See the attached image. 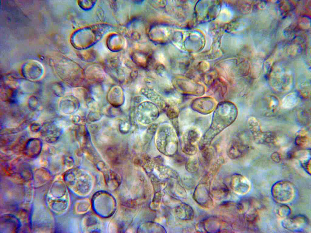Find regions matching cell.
Listing matches in <instances>:
<instances>
[{
  "label": "cell",
  "instance_id": "5b68a950",
  "mask_svg": "<svg viewBox=\"0 0 311 233\" xmlns=\"http://www.w3.org/2000/svg\"><path fill=\"white\" fill-rule=\"evenodd\" d=\"M210 176L206 174L196 187L194 193V198L200 205L206 208L211 206L212 200L210 196L209 185Z\"/></svg>",
  "mask_w": 311,
  "mask_h": 233
},
{
  "label": "cell",
  "instance_id": "e0dca14e",
  "mask_svg": "<svg viewBox=\"0 0 311 233\" xmlns=\"http://www.w3.org/2000/svg\"><path fill=\"white\" fill-rule=\"evenodd\" d=\"M272 158L275 162H278L280 160L279 155L277 153H273L272 155Z\"/></svg>",
  "mask_w": 311,
  "mask_h": 233
},
{
  "label": "cell",
  "instance_id": "6da1fadb",
  "mask_svg": "<svg viewBox=\"0 0 311 233\" xmlns=\"http://www.w3.org/2000/svg\"><path fill=\"white\" fill-rule=\"evenodd\" d=\"M236 107L230 103H223L215 109L209 128L201 137L199 147L200 150L209 147L214 138L231 125L237 118Z\"/></svg>",
  "mask_w": 311,
  "mask_h": 233
},
{
  "label": "cell",
  "instance_id": "2e32d148",
  "mask_svg": "<svg viewBox=\"0 0 311 233\" xmlns=\"http://www.w3.org/2000/svg\"><path fill=\"white\" fill-rule=\"evenodd\" d=\"M267 102L269 107L274 109L278 107L279 101L277 98L274 96H271L268 98Z\"/></svg>",
  "mask_w": 311,
  "mask_h": 233
},
{
  "label": "cell",
  "instance_id": "4fadbf2b",
  "mask_svg": "<svg viewBox=\"0 0 311 233\" xmlns=\"http://www.w3.org/2000/svg\"><path fill=\"white\" fill-rule=\"evenodd\" d=\"M248 124L254 139L261 134L260 124L256 118L253 117H250L248 119Z\"/></svg>",
  "mask_w": 311,
  "mask_h": 233
},
{
  "label": "cell",
  "instance_id": "3957f363",
  "mask_svg": "<svg viewBox=\"0 0 311 233\" xmlns=\"http://www.w3.org/2000/svg\"><path fill=\"white\" fill-rule=\"evenodd\" d=\"M271 193L274 200L280 203L290 201L294 195V189L290 181L281 180L277 181L272 186Z\"/></svg>",
  "mask_w": 311,
  "mask_h": 233
},
{
  "label": "cell",
  "instance_id": "277c9868",
  "mask_svg": "<svg viewBox=\"0 0 311 233\" xmlns=\"http://www.w3.org/2000/svg\"><path fill=\"white\" fill-rule=\"evenodd\" d=\"M201 136L200 131L195 127H191L186 130L182 137V150L183 153L190 156L195 155L198 150L197 143L200 140Z\"/></svg>",
  "mask_w": 311,
  "mask_h": 233
},
{
  "label": "cell",
  "instance_id": "5bb4252c",
  "mask_svg": "<svg viewBox=\"0 0 311 233\" xmlns=\"http://www.w3.org/2000/svg\"><path fill=\"white\" fill-rule=\"evenodd\" d=\"M199 167L198 160L196 157L193 156L190 158L186 162V168L189 172L191 173L196 172Z\"/></svg>",
  "mask_w": 311,
  "mask_h": 233
},
{
  "label": "cell",
  "instance_id": "7c38bea8",
  "mask_svg": "<svg viewBox=\"0 0 311 233\" xmlns=\"http://www.w3.org/2000/svg\"><path fill=\"white\" fill-rule=\"evenodd\" d=\"M299 101V98L295 92L289 93L282 99L281 104L283 107L285 109H290L295 107Z\"/></svg>",
  "mask_w": 311,
  "mask_h": 233
},
{
  "label": "cell",
  "instance_id": "9a60e30c",
  "mask_svg": "<svg viewBox=\"0 0 311 233\" xmlns=\"http://www.w3.org/2000/svg\"><path fill=\"white\" fill-rule=\"evenodd\" d=\"M291 212V209L290 207L285 205H282L279 208L277 213L280 217L285 218L290 215Z\"/></svg>",
  "mask_w": 311,
  "mask_h": 233
},
{
  "label": "cell",
  "instance_id": "9c48e42d",
  "mask_svg": "<svg viewBox=\"0 0 311 233\" xmlns=\"http://www.w3.org/2000/svg\"><path fill=\"white\" fill-rule=\"evenodd\" d=\"M42 142L38 138L30 139L26 144L24 151L26 155L31 158L37 156L40 153L42 148Z\"/></svg>",
  "mask_w": 311,
  "mask_h": 233
},
{
  "label": "cell",
  "instance_id": "52a82bcc",
  "mask_svg": "<svg viewBox=\"0 0 311 233\" xmlns=\"http://www.w3.org/2000/svg\"><path fill=\"white\" fill-rule=\"evenodd\" d=\"M282 223L285 229L292 231H302L305 228L308 221L304 216L299 215L286 217Z\"/></svg>",
  "mask_w": 311,
  "mask_h": 233
},
{
  "label": "cell",
  "instance_id": "30bf717a",
  "mask_svg": "<svg viewBox=\"0 0 311 233\" xmlns=\"http://www.w3.org/2000/svg\"><path fill=\"white\" fill-rule=\"evenodd\" d=\"M138 121L143 125L149 124L156 119L158 116V112L156 109H139L137 112Z\"/></svg>",
  "mask_w": 311,
  "mask_h": 233
},
{
  "label": "cell",
  "instance_id": "8fae6325",
  "mask_svg": "<svg viewBox=\"0 0 311 233\" xmlns=\"http://www.w3.org/2000/svg\"><path fill=\"white\" fill-rule=\"evenodd\" d=\"M43 135L45 137L48 143H53L58 140L61 134V130L58 128L53 126L46 127L42 130Z\"/></svg>",
  "mask_w": 311,
  "mask_h": 233
},
{
  "label": "cell",
  "instance_id": "ba28073f",
  "mask_svg": "<svg viewBox=\"0 0 311 233\" xmlns=\"http://www.w3.org/2000/svg\"><path fill=\"white\" fill-rule=\"evenodd\" d=\"M247 149L246 146L239 139H234L231 140L228 145L227 155L231 159H236L242 156Z\"/></svg>",
  "mask_w": 311,
  "mask_h": 233
},
{
  "label": "cell",
  "instance_id": "ac0fdd59",
  "mask_svg": "<svg viewBox=\"0 0 311 233\" xmlns=\"http://www.w3.org/2000/svg\"><path fill=\"white\" fill-rule=\"evenodd\" d=\"M31 130L33 132H37L40 130V127L38 125H33L31 127Z\"/></svg>",
  "mask_w": 311,
  "mask_h": 233
},
{
  "label": "cell",
  "instance_id": "7a4b0ae2",
  "mask_svg": "<svg viewBox=\"0 0 311 233\" xmlns=\"http://www.w3.org/2000/svg\"><path fill=\"white\" fill-rule=\"evenodd\" d=\"M155 143L158 150L165 156H173L177 151V136L175 130L170 125H164L158 128L156 133Z\"/></svg>",
  "mask_w": 311,
  "mask_h": 233
},
{
  "label": "cell",
  "instance_id": "8992f818",
  "mask_svg": "<svg viewBox=\"0 0 311 233\" xmlns=\"http://www.w3.org/2000/svg\"><path fill=\"white\" fill-rule=\"evenodd\" d=\"M230 185L234 191L241 195L247 193L251 187L249 180L244 176L238 174H234L231 176Z\"/></svg>",
  "mask_w": 311,
  "mask_h": 233
}]
</instances>
